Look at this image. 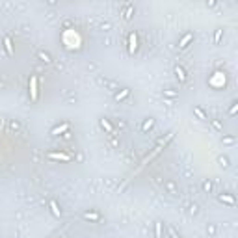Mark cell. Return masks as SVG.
<instances>
[{
    "label": "cell",
    "mask_w": 238,
    "mask_h": 238,
    "mask_svg": "<svg viewBox=\"0 0 238 238\" xmlns=\"http://www.w3.org/2000/svg\"><path fill=\"white\" fill-rule=\"evenodd\" d=\"M220 201L229 203V205H234V197H232V195H227V194H221V195H220Z\"/></svg>",
    "instance_id": "6"
},
{
    "label": "cell",
    "mask_w": 238,
    "mask_h": 238,
    "mask_svg": "<svg viewBox=\"0 0 238 238\" xmlns=\"http://www.w3.org/2000/svg\"><path fill=\"white\" fill-rule=\"evenodd\" d=\"M156 238H162V223H156Z\"/></svg>",
    "instance_id": "15"
},
{
    "label": "cell",
    "mask_w": 238,
    "mask_h": 238,
    "mask_svg": "<svg viewBox=\"0 0 238 238\" xmlns=\"http://www.w3.org/2000/svg\"><path fill=\"white\" fill-rule=\"evenodd\" d=\"M212 125H214V128H218V130L223 128V126H221V123H220V121H216V119H212Z\"/></svg>",
    "instance_id": "19"
},
{
    "label": "cell",
    "mask_w": 238,
    "mask_h": 238,
    "mask_svg": "<svg viewBox=\"0 0 238 238\" xmlns=\"http://www.w3.org/2000/svg\"><path fill=\"white\" fill-rule=\"evenodd\" d=\"M164 95H168V97H177V95H179V93H175V91H169V89H164Z\"/></svg>",
    "instance_id": "17"
},
{
    "label": "cell",
    "mask_w": 238,
    "mask_h": 238,
    "mask_svg": "<svg viewBox=\"0 0 238 238\" xmlns=\"http://www.w3.org/2000/svg\"><path fill=\"white\" fill-rule=\"evenodd\" d=\"M153 125H154V119H147V121H143V125H141V130H143V132H145V130H149V128H153Z\"/></svg>",
    "instance_id": "8"
},
{
    "label": "cell",
    "mask_w": 238,
    "mask_h": 238,
    "mask_svg": "<svg viewBox=\"0 0 238 238\" xmlns=\"http://www.w3.org/2000/svg\"><path fill=\"white\" fill-rule=\"evenodd\" d=\"M65 128H69V125H67V123H65L63 126H58V128H54V130H52V134H58L60 130H65Z\"/></svg>",
    "instance_id": "18"
},
{
    "label": "cell",
    "mask_w": 238,
    "mask_h": 238,
    "mask_svg": "<svg viewBox=\"0 0 238 238\" xmlns=\"http://www.w3.org/2000/svg\"><path fill=\"white\" fill-rule=\"evenodd\" d=\"M100 126H103V128H106V130H108L110 134H114V126L110 125V123H108L106 119H100Z\"/></svg>",
    "instance_id": "10"
},
{
    "label": "cell",
    "mask_w": 238,
    "mask_h": 238,
    "mask_svg": "<svg viewBox=\"0 0 238 238\" xmlns=\"http://www.w3.org/2000/svg\"><path fill=\"white\" fill-rule=\"evenodd\" d=\"M203 188H205L206 192H210V190H212V182H210V180H205V182H203Z\"/></svg>",
    "instance_id": "16"
},
{
    "label": "cell",
    "mask_w": 238,
    "mask_h": 238,
    "mask_svg": "<svg viewBox=\"0 0 238 238\" xmlns=\"http://www.w3.org/2000/svg\"><path fill=\"white\" fill-rule=\"evenodd\" d=\"M190 39H194V34H192V32H188V34L184 35V37H182V41L179 43V47H180V48H184V47H186V43H188Z\"/></svg>",
    "instance_id": "4"
},
{
    "label": "cell",
    "mask_w": 238,
    "mask_h": 238,
    "mask_svg": "<svg viewBox=\"0 0 238 238\" xmlns=\"http://www.w3.org/2000/svg\"><path fill=\"white\" fill-rule=\"evenodd\" d=\"M48 156H50V158H62V160H69V156L67 154H62V153H48Z\"/></svg>",
    "instance_id": "14"
},
{
    "label": "cell",
    "mask_w": 238,
    "mask_h": 238,
    "mask_svg": "<svg viewBox=\"0 0 238 238\" xmlns=\"http://www.w3.org/2000/svg\"><path fill=\"white\" fill-rule=\"evenodd\" d=\"M175 74H177V78H179L180 82H184V80H186V73H184V69H182L180 65H175Z\"/></svg>",
    "instance_id": "3"
},
{
    "label": "cell",
    "mask_w": 238,
    "mask_h": 238,
    "mask_svg": "<svg viewBox=\"0 0 238 238\" xmlns=\"http://www.w3.org/2000/svg\"><path fill=\"white\" fill-rule=\"evenodd\" d=\"M30 91H32V99L37 100V78L35 77L30 78Z\"/></svg>",
    "instance_id": "2"
},
{
    "label": "cell",
    "mask_w": 238,
    "mask_h": 238,
    "mask_svg": "<svg viewBox=\"0 0 238 238\" xmlns=\"http://www.w3.org/2000/svg\"><path fill=\"white\" fill-rule=\"evenodd\" d=\"M128 93H130V89L128 88H125L121 93H115V100H123L125 97H128Z\"/></svg>",
    "instance_id": "7"
},
{
    "label": "cell",
    "mask_w": 238,
    "mask_h": 238,
    "mask_svg": "<svg viewBox=\"0 0 238 238\" xmlns=\"http://www.w3.org/2000/svg\"><path fill=\"white\" fill-rule=\"evenodd\" d=\"M223 141H225V143H234V138H232V136H229V138H225Z\"/></svg>",
    "instance_id": "21"
},
{
    "label": "cell",
    "mask_w": 238,
    "mask_h": 238,
    "mask_svg": "<svg viewBox=\"0 0 238 238\" xmlns=\"http://www.w3.org/2000/svg\"><path fill=\"white\" fill-rule=\"evenodd\" d=\"M37 58L41 60V62H45V63H50V56H48L47 52H43V50H39V52H37Z\"/></svg>",
    "instance_id": "9"
},
{
    "label": "cell",
    "mask_w": 238,
    "mask_h": 238,
    "mask_svg": "<svg viewBox=\"0 0 238 238\" xmlns=\"http://www.w3.org/2000/svg\"><path fill=\"white\" fill-rule=\"evenodd\" d=\"M220 37H221V30H218V32H216V37H214V41L218 43V41H220Z\"/></svg>",
    "instance_id": "20"
},
{
    "label": "cell",
    "mask_w": 238,
    "mask_h": 238,
    "mask_svg": "<svg viewBox=\"0 0 238 238\" xmlns=\"http://www.w3.org/2000/svg\"><path fill=\"white\" fill-rule=\"evenodd\" d=\"M4 47H6L8 54L11 56V54H13V48H11V43H9V37H6V39H4Z\"/></svg>",
    "instance_id": "13"
},
{
    "label": "cell",
    "mask_w": 238,
    "mask_h": 238,
    "mask_svg": "<svg viewBox=\"0 0 238 238\" xmlns=\"http://www.w3.org/2000/svg\"><path fill=\"white\" fill-rule=\"evenodd\" d=\"M50 209H52L54 216H62V209H58V205L54 203V201H50Z\"/></svg>",
    "instance_id": "12"
},
{
    "label": "cell",
    "mask_w": 238,
    "mask_h": 238,
    "mask_svg": "<svg viewBox=\"0 0 238 238\" xmlns=\"http://www.w3.org/2000/svg\"><path fill=\"white\" fill-rule=\"evenodd\" d=\"M82 216L86 218V220H99V214H97V212H84Z\"/></svg>",
    "instance_id": "11"
},
{
    "label": "cell",
    "mask_w": 238,
    "mask_h": 238,
    "mask_svg": "<svg viewBox=\"0 0 238 238\" xmlns=\"http://www.w3.org/2000/svg\"><path fill=\"white\" fill-rule=\"evenodd\" d=\"M136 48H138V37H136L134 32L128 34V52H136Z\"/></svg>",
    "instance_id": "1"
},
{
    "label": "cell",
    "mask_w": 238,
    "mask_h": 238,
    "mask_svg": "<svg viewBox=\"0 0 238 238\" xmlns=\"http://www.w3.org/2000/svg\"><path fill=\"white\" fill-rule=\"evenodd\" d=\"M194 114H197V115H199V117L203 119V121H206V119H209V115H206V114L203 112V108H199V106H194Z\"/></svg>",
    "instance_id": "5"
}]
</instances>
